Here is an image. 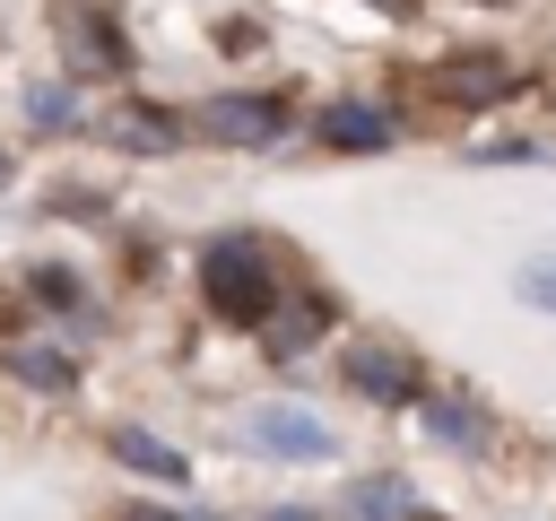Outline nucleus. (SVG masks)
<instances>
[{"mask_svg": "<svg viewBox=\"0 0 556 521\" xmlns=\"http://www.w3.org/2000/svg\"><path fill=\"white\" fill-rule=\"evenodd\" d=\"M200 295H208V313H226V321H269V313H278L269 243H261V234H217V243L200 252Z\"/></svg>", "mask_w": 556, "mask_h": 521, "instance_id": "f257e3e1", "label": "nucleus"}, {"mask_svg": "<svg viewBox=\"0 0 556 521\" xmlns=\"http://www.w3.org/2000/svg\"><path fill=\"white\" fill-rule=\"evenodd\" d=\"M243 443L269 452V460H330V452H339V434H330L313 408H295V399H261V408H243Z\"/></svg>", "mask_w": 556, "mask_h": 521, "instance_id": "f03ea898", "label": "nucleus"}, {"mask_svg": "<svg viewBox=\"0 0 556 521\" xmlns=\"http://www.w3.org/2000/svg\"><path fill=\"white\" fill-rule=\"evenodd\" d=\"M200 130H208L217 148H269V139L287 130V104H278V96H208V104H200Z\"/></svg>", "mask_w": 556, "mask_h": 521, "instance_id": "7ed1b4c3", "label": "nucleus"}, {"mask_svg": "<svg viewBox=\"0 0 556 521\" xmlns=\"http://www.w3.org/2000/svg\"><path fill=\"white\" fill-rule=\"evenodd\" d=\"M348 391L356 399H374V408H408V399H426V373L400 356V347H348Z\"/></svg>", "mask_w": 556, "mask_h": 521, "instance_id": "20e7f679", "label": "nucleus"}, {"mask_svg": "<svg viewBox=\"0 0 556 521\" xmlns=\"http://www.w3.org/2000/svg\"><path fill=\"white\" fill-rule=\"evenodd\" d=\"M513 87H521V69L504 52H452V61H434V96L443 104H504Z\"/></svg>", "mask_w": 556, "mask_h": 521, "instance_id": "39448f33", "label": "nucleus"}, {"mask_svg": "<svg viewBox=\"0 0 556 521\" xmlns=\"http://www.w3.org/2000/svg\"><path fill=\"white\" fill-rule=\"evenodd\" d=\"M321 148H339V156H374V148H391L400 139V122L382 113V104H365V96H339V104H321Z\"/></svg>", "mask_w": 556, "mask_h": 521, "instance_id": "423d86ee", "label": "nucleus"}, {"mask_svg": "<svg viewBox=\"0 0 556 521\" xmlns=\"http://www.w3.org/2000/svg\"><path fill=\"white\" fill-rule=\"evenodd\" d=\"M261 330H269V356H295V347H313L330 330V295H278V313Z\"/></svg>", "mask_w": 556, "mask_h": 521, "instance_id": "0eeeda50", "label": "nucleus"}, {"mask_svg": "<svg viewBox=\"0 0 556 521\" xmlns=\"http://www.w3.org/2000/svg\"><path fill=\"white\" fill-rule=\"evenodd\" d=\"M61 43L78 52V69H122V61H130V43H122L96 9H61Z\"/></svg>", "mask_w": 556, "mask_h": 521, "instance_id": "6e6552de", "label": "nucleus"}, {"mask_svg": "<svg viewBox=\"0 0 556 521\" xmlns=\"http://www.w3.org/2000/svg\"><path fill=\"white\" fill-rule=\"evenodd\" d=\"M113 460H122V469H139V478H165V486H182V478H191V460H182L174 443H156L148 425H113Z\"/></svg>", "mask_w": 556, "mask_h": 521, "instance_id": "1a4fd4ad", "label": "nucleus"}, {"mask_svg": "<svg viewBox=\"0 0 556 521\" xmlns=\"http://www.w3.org/2000/svg\"><path fill=\"white\" fill-rule=\"evenodd\" d=\"M348 521H417V486L391 478V469H374V478L348 486Z\"/></svg>", "mask_w": 556, "mask_h": 521, "instance_id": "9d476101", "label": "nucleus"}, {"mask_svg": "<svg viewBox=\"0 0 556 521\" xmlns=\"http://www.w3.org/2000/svg\"><path fill=\"white\" fill-rule=\"evenodd\" d=\"M104 130H113L122 148H139V156H174V148H182V122H174V113H156V104H122Z\"/></svg>", "mask_w": 556, "mask_h": 521, "instance_id": "9b49d317", "label": "nucleus"}, {"mask_svg": "<svg viewBox=\"0 0 556 521\" xmlns=\"http://www.w3.org/2000/svg\"><path fill=\"white\" fill-rule=\"evenodd\" d=\"M417 408H426V425H434L452 452H478V443H486V417H478L469 399H417Z\"/></svg>", "mask_w": 556, "mask_h": 521, "instance_id": "f8f14e48", "label": "nucleus"}, {"mask_svg": "<svg viewBox=\"0 0 556 521\" xmlns=\"http://www.w3.org/2000/svg\"><path fill=\"white\" fill-rule=\"evenodd\" d=\"M513 295H521L530 313H556V252H530V260L513 269Z\"/></svg>", "mask_w": 556, "mask_h": 521, "instance_id": "ddd939ff", "label": "nucleus"}, {"mask_svg": "<svg viewBox=\"0 0 556 521\" xmlns=\"http://www.w3.org/2000/svg\"><path fill=\"white\" fill-rule=\"evenodd\" d=\"M9 365H17L26 382H43V391H70V356H52V347H17Z\"/></svg>", "mask_w": 556, "mask_h": 521, "instance_id": "4468645a", "label": "nucleus"}, {"mask_svg": "<svg viewBox=\"0 0 556 521\" xmlns=\"http://www.w3.org/2000/svg\"><path fill=\"white\" fill-rule=\"evenodd\" d=\"M70 113H78L70 87H35V96H26V122H35V130H70Z\"/></svg>", "mask_w": 556, "mask_h": 521, "instance_id": "2eb2a0df", "label": "nucleus"}, {"mask_svg": "<svg viewBox=\"0 0 556 521\" xmlns=\"http://www.w3.org/2000/svg\"><path fill=\"white\" fill-rule=\"evenodd\" d=\"M539 156H547V148H530V139H486V148H478V165H539Z\"/></svg>", "mask_w": 556, "mask_h": 521, "instance_id": "dca6fc26", "label": "nucleus"}, {"mask_svg": "<svg viewBox=\"0 0 556 521\" xmlns=\"http://www.w3.org/2000/svg\"><path fill=\"white\" fill-rule=\"evenodd\" d=\"M35 295H43L52 313H70V304H78V278H70V269H35Z\"/></svg>", "mask_w": 556, "mask_h": 521, "instance_id": "f3484780", "label": "nucleus"}, {"mask_svg": "<svg viewBox=\"0 0 556 521\" xmlns=\"http://www.w3.org/2000/svg\"><path fill=\"white\" fill-rule=\"evenodd\" d=\"M122 521H191V512H174V504H130Z\"/></svg>", "mask_w": 556, "mask_h": 521, "instance_id": "a211bd4d", "label": "nucleus"}, {"mask_svg": "<svg viewBox=\"0 0 556 521\" xmlns=\"http://www.w3.org/2000/svg\"><path fill=\"white\" fill-rule=\"evenodd\" d=\"M261 521H321V512H313V504H269Z\"/></svg>", "mask_w": 556, "mask_h": 521, "instance_id": "6ab92c4d", "label": "nucleus"}, {"mask_svg": "<svg viewBox=\"0 0 556 521\" xmlns=\"http://www.w3.org/2000/svg\"><path fill=\"white\" fill-rule=\"evenodd\" d=\"M374 9H382V17H408V9H417V0H374Z\"/></svg>", "mask_w": 556, "mask_h": 521, "instance_id": "aec40b11", "label": "nucleus"}, {"mask_svg": "<svg viewBox=\"0 0 556 521\" xmlns=\"http://www.w3.org/2000/svg\"><path fill=\"white\" fill-rule=\"evenodd\" d=\"M0 182H9V156H0Z\"/></svg>", "mask_w": 556, "mask_h": 521, "instance_id": "412c9836", "label": "nucleus"}]
</instances>
